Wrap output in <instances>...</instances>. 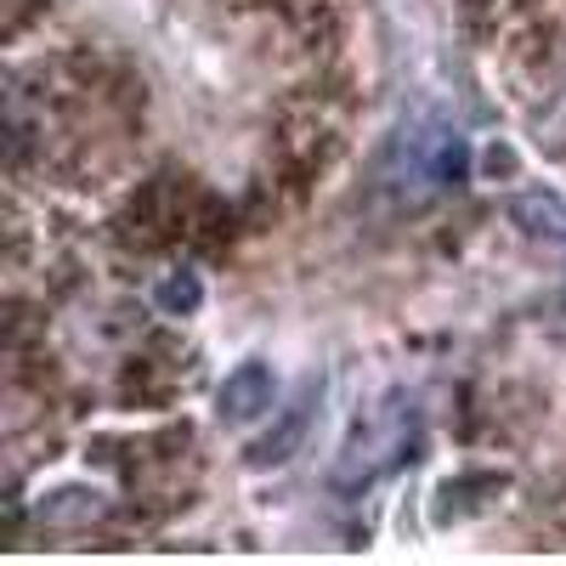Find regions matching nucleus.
Wrapping results in <instances>:
<instances>
[{"label":"nucleus","mask_w":566,"mask_h":566,"mask_svg":"<svg viewBox=\"0 0 566 566\" xmlns=\"http://www.w3.org/2000/svg\"><path fill=\"white\" fill-rule=\"evenodd\" d=\"M261 408H272V368L266 363H244L239 374H227L221 413L227 419H255Z\"/></svg>","instance_id":"1"},{"label":"nucleus","mask_w":566,"mask_h":566,"mask_svg":"<svg viewBox=\"0 0 566 566\" xmlns=\"http://www.w3.org/2000/svg\"><path fill=\"white\" fill-rule=\"evenodd\" d=\"M301 431H306V408H295L290 419H283V424H277V437H266V442L255 448V459H272V464H277V459H290V448L301 442Z\"/></svg>","instance_id":"2"},{"label":"nucleus","mask_w":566,"mask_h":566,"mask_svg":"<svg viewBox=\"0 0 566 566\" xmlns=\"http://www.w3.org/2000/svg\"><path fill=\"white\" fill-rule=\"evenodd\" d=\"M165 306H199V283L193 277H170L165 283Z\"/></svg>","instance_id":"3"}]
</instances>
